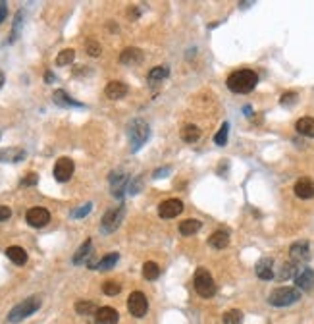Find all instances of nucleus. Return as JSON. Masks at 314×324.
Returning <instances> with one entry per match:
<instances>
[{
  "label": "nucleus",
  "instance_id": "1",
  "mask_svg": "<svg viewBox=\"0 0 314 324\" xmlns=\"http://www.w3.org/2000/svg\"><path fill=\"white\" fill-rule=\"evenodd\" d=\"M258 83V75L252 69H237L227 77V87L231 93L237 95H247Z\"/></svg>",
  "mask_w": 314,
  "mask_h": 324
},
{
  "label": "nucleus",
  "instance_id": "2",
  "mask_svg": "<svg viewBox=\"0 0 314 324\" xmlns=\"http://www.w3.org/2000/svg\"><path fill=\"white\" fill-rule=\"evenodd\" d=\"M151 135V130H149V124L141 118H137L133 122H129L127 126V137H129V145H131V153H137Z\"/></svg>",
  "mask_w": 314,
  "mask_h": 324
},
{
  "label": "nucleus",
  "instance_id": "3",
  "mask_svg": "<svg viewBox=\"0 0 314 324\" xmlns=\"http://www.w3.org/2000/svg\"><path fill=\"white\" fill-rule=\"evenodd\" d=\"M39 307H41V297H37V295L27 297L25 301L18 303V305L8 313V321H10V323H22L23 319L31 317Z\"/></svg>",
  "mask_w": 314,
  "mask_h": 324
},
{
  "label": "nucleus",
  "instance_id": "4",
  "mask_svg": "<svg viewBox=\"0 0 314 324\" xmlns=\"http://www.w3.org/2000/svg\"><path fill=\"white\" fill-rule=\"evenodd\" d=\"M193 286L197 290V293L204 297V299H210L214 297L216 293V284H214V278L210 276V272L206 268H197L195 278H193Z\"/></svg>",
  "mask_w": 314,
  "mask_h": 324
},
{
  "label": "nucleus",
  "instance_id": "5",
  "mask_svg": "<svg viewBox=\"0 0 314 324\" xmlns=\"http://www.w3.org/2000/svg\"><path fill=\"white\" fill-rule=\"evenodd\" d=\"M301 299V292L297 288H278L270 293V305L274 307H287Z\"/></svg>",
  "mask_w": 314,
  "mask_h": 324
},
{
  "label": "nucleus",
  "instance_id": "6",
  "mask_svg": "<svg viewBox=\"0 0 314 324\" xmlns=\"http://www.w3.org/2000/svg\"><path fill=\"white\" fill-rule=\"evenodd\" d=\"M124 214H126V207L120 205L116 208H110L104 216H102V222H100V231L102 233H112V231L118 230V226L122 224L124 220Z\"/></svg>",
  "mask_w": 314,
  "mask_h": 324
},
{
  "label": "nucleus",
  "instance_id": "7",
  "mask_svg": "<svg viewBox=\"0 0 314 324\" xmlns=\"http://www.w3.org/2000/svg\"><path fill=\"white\" fill-rule=\"evenodd\" d=\"M127 311H129L133 317H137V319H143V317L147 315V311H149V301H147L143 292H133V293L129 295V299H127Z\"/></svg>",
  "mask_w": 314,
  "mask_h": 324
},
{
  "label": "nucleus",
  "instance_id": "8",
  "mask_svg": "<svg viewBox=\"0 0 314 324\" xmlns=\"http://www.w3.org/2000/svg\"><path fill=\"white\" fill-rule=\"evenodd\" d=\"M25 220H27V224L33 226V228H43V226H46V224L50 222V212H48L45 207H33L27 210Z\"/></svg>",
  "mask_w": 314,
  "mask_h": 324
},
{
  "label": "nucleus",
  "instance_id": "9",
  "mask_svg": "<svg viewBox=\"0 0 314 324\" xmlns=\"http://www.w3.org/2000/svg\"><path fill=\"white\" fill-rule=\"evenodd\" d=\"M73 170H75V164H73L71 159H67V157L58 159L56 164H54V178H56V182H60V184L67 182L73 176Z\"/></svg>",
  "mask_w": 314,
  "mask_h": 324
},
{
  "label": "nucleus",
  "instance_id": "10",
  "mask_svg": "<svg viewBox=\"0 0 314 324\" xmlns=\"http://www.w3.org/2000/svg\"><path fill=\"white\" fill-rule=\"evenodd\" d=\"M181 210H183V203H181L180 199H168V201L160 203V207H158V214H160V218L170 220V218L180 216Z\"/></svg>",
  "mask_w": 314,
  "mask_h": 324
},
{
  "label": "nucleus",
  "instance_id": "11",
  "mask_svg": "<svg viewBox=\"0 0 314 324\" xmlns=\"http://www.w3.org/2000/svg\"><path fill=\"white\" fill-rule=\"evenodd\" d=\"M289 255H291V260L297 264V262H305V260H309L311 259V245H309V241H297V243H293L291 249H289Z\"/></svg>",
  "mask_w": 314,
  "mask_h": 324
},
{
  "label": "nucleus",
  "instance_id": "12",
  "mask_svg": "<svg viewBox=\"0 0 314 324\" xmlns=\"http://www.w3.org/2000/svg\"><path fill=\"white\" fill-rule=\"evenodd\" d=\"M295 284L299 290H313L314 286V270L309 266H303L295 274Z\"/></svg>",
  "mask_w": 314,
  "mask_h": 324
},
{
  "label": "nucleus",
  "instance_id": "13",
  "mask_svg": "<svg viewBox=\"0 0 314 324\" xmlns=\"http://www.w3.org/2000/svg\"><path fill=\"white\" fill-rule=\"evenodd\" d=\"M120 62L126 64V66H137L143 62V50L141 48H135V46H127L124 48V52L120 54Z\"/></svg>",
  "mask_w": 314,
  "mask_h": 324
},
{
  "label": "nucleus",
  "instance_id": "14",
  "mask_svg": "<svg viewBox=\"0 0 314 324\" xmlns=\"http://www.w3.org/2000/svg\"><path fill=\"white\" fill-rule=\"evenodd\" d=\"M94 321H96V324H116L120 321V315L112 307H100L94 313Z\"/></svg>",
  "mask_w": 314,
  "mask_h": 324
},
{
  "label": "nucleus",
  "instance_id": "15",
  "mask_svg": "<svg viewBox=\"0 0 314 324\" xmlns=\"http://www.w3.org/2000/svg\"><path fill=\"white\" fill-rule=\"evenodd\" d=\"M254 270H256V276L260 278V280H272L274 278V259H270V257L260 259L256 262Z\"/></svg>",
  "mask_w": 314,
  "mask_h": 324
},
{
  "label": "nucleus",
  "instance_id": "16",
  "mask_svg": "<svg viewBox=\"0 0 314 324\" xmlns=\"http://www.w3.org/2000/svg\"><path fill=\"white\" fill-rule=\"evenodd\" d=\"M295 195L299 199H313L314 197V182L309 178H301L295 184Z\"/></svg>",
  "mask_w": 314,
  "mask_h": 324
},
{
  "label": "nucleus",
  "instance_id": "17",
  "mask_svg": "<svg viewBox=\"0 0 314 324\" xmlns=\"http://www.w3.org/2000/svg\"><path fill=\"white\" fill-rule=\"evenodd\" d=\"M106 97L108 98H112V100H120V98H124L126 95H127V85L124 83V81H110L108 85H106Z\"/></svg>",
  "mask_w": 314,
  "mask_h": 324
},
{
  "label": "nucleus",
  "instance_id": "18",
  "mask_svg": "<svg viewBox=\"0 0 314 324\" xmlns=\"http://www.w3.org/2000/svg\"><path fill=\"white\" fill-rule=\"evenodd\" d=\"M208 245L214 247V249H225L229 245V233L225 230L214 231L210 237H208Z\"/></svg>",
  "mask_w": 314,
  "mask_h": 324
},
{
  "label": "nucleus",
  "instance_id": "19",
  "mask_svg": "<svg viewBox=\"0 0 314 324\" xmlns=\"http://www.w3.org/2000/svg\"><path fill=\"white\" fill-rule=\"evenodd\" d=\"M52 98H54V102L58 104V106H75V108H81L83 104L81 102H77V100H73L66 91H62V89H58V91H54L52 95Z\"/></svg>",
  "mask_w": 314,
  "mask_h": 324
},
{
  "label": "nucleus",
  "instance_id": "20",
  "mask_svg": "<svg viewBox=\"0 0 314 324\" xmlns=\"http://www.w3.org/2000/svg\"><path fill=\"white\" fill-rule=\"evenodd\" d=\"M295 130L305 135V137H314V118H301L295 124Z\"/></svg>",
  "mask_w": 314,
  "mask_h": 324
},
{
  "label": "nucleus",
  "instance_id": "21",
  "mask_svg": "<svg viewBox=\"0 0 314 324\" xmlns=\"http://www.w3.org/2000/svg\"><path fill=\"white\" fill-rule=\"evenodd\" d=\"M6 257L14 262V264H25L27 262V253H25V249L22 247H18V245H12V247H8L6 249Z\"/></svg>",
  "mask_w": 314,
  "mask_h": 324
},
{
  "label": "nucleus",
  "instance_id": "22",
  "mask_svg": "<svg viewBox=\"0 0 314 324\" xmlns=\"http://www.w3.org/2000/svg\"><path fill=\"white\" fill-rule=\"evenodd\" d=\"M202 228L201 220H195V218H187L180 224V233L181 235H195L197 231Z\"/></svg>",
  "mask_w": 314,
  "mask_h": 324
},
{
  "label": "nucleus",
  "instance_id": "23",
  "mask_svg": "<svg viewBox=\"0 0 314 324\" xmlns=\"http://www.w3.org/2000/svg\"><path fill=\"white\" fill-rule=\"evenodd\" d=\"M25 159V151L23 149H8V151H0V162H20Z\"/></svg>",
  "mask_w": 314,
  "mask_h": 324
},
{
  "label": "nucleus",
  "instance_id": "24",
  "mask_svg": "<svg viewBox=\"0 0 314 324\" xmlns=\"http://www.w3.org/2000/svg\"><path fill=\"white\" fill-rule=\"evenodd\" d=\"M181 139H183L185 143H195V141L201 139V130H199L197 126H193V124H187V126L183 128V131H181Z\"/></svg>",
  "mask_w": 314,
  "mask_h": 324
},
{
  "label": "nucleus",
  "instance_id": "25",
  "mask_svg": "<svg viewBox=\"0 0 314 324\" xmlns=\"http://www.w3.org/2000/svg\"><path fill=\"white\" fill-rule=\"evenodd\" d=\"M118 259H120V255H118V253L104 255V257H102V259L96 262L94 270H110V268H114V264L118 262Z\"/></svg>",
  "mask_w": 314,
  "mask_h": 324
},
{
  "label": "nucleus",
  "instance_id": "26",
  "mask_svg": "<svg viewBox=\"0 0 314 324\" xmlns=\"http://www.w3.org/2000/svg\"><path fill=\"white\" fill-rule=\"evenodd\" d=\"M91 247H93L91 239H85V241H83V245H81V247L75 251V255H73V264H81L85 259H89Z\"/></svg>",
  "mask_w": 314,
  "mask_h": 324
},
{
  "label": "nucleus",
  "instance_id": "27",
  "mask_svg": "<svg viewBox=\"0 0 314 324\" xmlns=\"http://www.w3.org/2000/svg\"><path fill=\"white\" fill-rule=\"evenodd\" d=\"M158 276H160V268H158L157 262L149 260V262L143 264V278H145V280L153 282V280H157Z\"/></svg>",
  "mask_w": 314,
  "mask_h": 324
},
{
  "label": "nucleus",
  "instance_id": "28",
  "mask_svg": "<svg viewBox=\"0 0 314 324\" xmlns=\"http://www.w3.org/2000/svg\"><path fill=\"white\" fill-rule=\"evenodd\" d=\"M168 75H170V68H168V66H157V68H153L149 71V81H151V83L162 81V79H166Z\"/></svg>",
  "mask_w": 314,
  "mask_h": 324
},
{
  "label": "nucleus",
  "instance_id": "29",
  "mask_svg": "<svg viewBox=\"0 0 314 324\" xmlns=\"http://www.w3.org/2000/svg\"><path fill=\"white\" fill-rule=\"evenodd\" d=\"M73 58H75V50H73V48H64V50L56 56V66H67V64L73 62Z\"/></svg>",
  "mask_w": 314,
  "mask_h": 324
},
{
  "label": "nucleus",
  "instance_id": "30",
  "mask_svg": "<svg viewBox=\"0 0 314 324\" xmlns=\"http://www.w3.org/2000/svg\"><path fill=\"white\" fill-rule=\"evenodd\" d=\"M75 311L79 315H93V313H96V305L93 301H77L75 303Z\"/></svg>",
  "mask_w": 314,
  "mask_h": 324
},
{
  "label": "nucleus",
  "instance_id": "31",
  "mask_svg": "<svg viewBox=\"0 0 314 324\" xmlns=\"http://www.w3.org/2000/svg\"><path fill=\"white\" fill-rule=\"evenodd\" d=\"M243 323V313L237 309H231L224 315V324H241Z\"/></svg>",
  "mask_w": 314,
  "mask_h": 324
},
{
  "label": "nucleus",
  "instance_id": "32",
  "mask_svg": "<svg viewBox=\"0 0 314 324\" xmlns=\"http://www.w3.org/2000/svg\"><path fill=\"white\" fill-rule=\"evenodd\" d=\"M227 135H229V124L224 122V124H222V128L218 130V133L214 135V143H216V145H220V147H224L225 143H227Z\"/></svg>",
  "mask_w": 314,
  "mask_h": 324
},
{
  "label": "nucleus",
  "instance_id": "33",
  "mask_svg": "<svg viewBox=\"0 0 314 324\" xmlns=\"http://www.w3.org/2000/svg\"><path fill=\"white\" fill-rule=\"evenodd\" d=\"M297 274V266H295V262H285L283 266H282V272L278 274V280H287V278H293Z\"/></svg>",
  "mask_w": 314,
  "mask_h": 324
},
{
  "label": "nucleus",
  "instance_id": "34",
  "mask_svg": "<svg viewBox=\"0 0 314 324\" xmlns=\"http://www.w3.org/2000/svg\"><path fill=\"white\" fill-rule=\"evenodd\" d=\"M102 292L106 293V295H118L120 292H122V286L118 284V282H112V280H108V282H104L102 284Z\"/></svg>",
  "mask_w": 314,
  "mask_h": 324
},
{
  "label": "nucleus",
  "instance_id": "35",
  "mask_svg": "<svg viewBox=\"0 0 314 324\" xmlns=\"http://www.w3.org/2000/svg\"><path fill=\"white\" fill-rule=\"evenodd\" d=\"M37 182H39V176H37L35 172H29L27 176H23L22 178L20 185H22V187H33V185H37Z\"/></svg>",
  "mask_w": 314,
  "mask_h": 324
},
{
  "label": "nucleus",
  "instance_id": "36",
  "mask_svg": "<svg viewBox=\"0 0 314 324\" xmlns=\"http://www.w3.org/2000/svg\"><path fill=\"white\" fill-rule=\"evenodd\" d=\"M91 208H93V203H87V205L79 207L77 210H73V212H71V216H73V218H83V216H87V214H89Z\"/></svg>",
  "mask_w": 314,
  "mask_h": 324
},
{
  "label": "nucleus",
  "instance_id": "37",
  "mask_svg": "<svg viewBox=\"0 0 314 324\" xmlns=\"http://www.w3.org/2000/svg\"><path fill=\"white\" fill-rule=\"evenodd\" d=\"M20 25H22V12H18V14H16V20H14V31H12V35H10V41H8V43H14V41H16L18 31H20Z\"/></svg>",
  "mask_w": 314,
  "mask_h": 324
},
{
  "label": "nucleus",
  "instance_id": "38",
  "mask_svg": "<svg viewBox=\"0 0 314 324\" xmlns=\"http://www.w3.org/2000/svg\"><path fill=\"white\" fill-rule=\"evenodd\" d=\"M85 48H87V54H91V56H94V58H96V56L100 54V45H98L96 41H89Z\"/></svg>",
  "mask_w": 314,
  "mask_h": 324
},
{
  "label": "nucleus",
  "instance_id": "39",
  "mask_svg": "<svg viewBox=\"0 0 314 324\" xmlns=\"http://www.w3.org/2000/svg\"><path fill=\"white\" fill-rule=\"evenodd\" d=\"M295 100H297V93H285V95L282 97V104H283V106L295 104Z\"/></svg>",
  "mask_w": 314,
  "mask_h": 324
},
{
  "label": "nucleus",
  "instance_id": "40",
  "mask_svg": "<svg viewBox=\"0 0 314 324\" xmlns=\"http://www.w3.org/2000/svg\"><path fill=\"white\" fill-rule=\"evenodd\" d=\"M10 216H12V208L0 205V222H2V220H8Z\"/></svg>",
  "mask_w": 314,
  "mask_h": 324
},
{
  "label": "nucleus",
  "instance_id": "41",
  "mask_svg": "<svg viewBox=\"0 0 314 324\" xmlns=\"http://www.w3.org/2000/svg\"><path fill=\"white\" fill-rule=\"evenodd\" d=\"M141 184H143V182H141V178H135V184L129 185V187H127V191H129L131 195H135V193L141 189Z\"/></svg>",
  "mask_w": 314,
  "mask_h": 324
},
{
  "label": "nucleus",
  "instance_id": "42",
  "mask_svg": "<svg viewBox=\"0 0 314 324\" xmlns=\"http://www.w3.org/2000/svg\"><path fill=\"white\" fill-rule=\"evenodd\" d=\"M170 172H172V168H160V170L155 172V180H160L162 176H168Z\"/></svg>",
  "mask_w": 314,
  "mask_h": 324
},
{
  "label": "nucleus",
  "instance_id": "43",
  "mask_svg": "<svg viewBox=\"0 0 314 324\" xmlns=\"http://www.w3.org/2000/svg\"><path fill=\"white\" fill-rule=\"evenodd\" d=\"M6 14H8V6L6 2H0V23L6 20Z\"/></svg>",
  "mask_w": 314,
  "mask_h": 324
},
{
  "label": "nucleus",
  "instance_id": "44",
  "mask_svg": "<svg viewBox=\"0 0 314 324\" xmlns=\"http://www.w3.org/2000/svg\"><path fill=\"white\" fill-rule=\"evenodd\" d=\"M45 79H46V81H48V83H50V81H54V75H52V73L48 71V73H46V75H45Z\"/></svg>",
  "mask_w": 314,
  "mask_h": 324
},
{
  "label": "nucleus",
  "instance_id": "45",
  "mask_svg": "<svg viewBox=\"0 0 314 324\" xmlns=\"http://www.w3.org/2000/svg\"><path fill=\"white\" fill-rule=\"evenodd\" d=\"M4 81H6V77H4V73L0 71V89H2V85H4Z\"/></svg>",
  "mask_w": 314,
  "mask_h": 324
}]
</instances>
